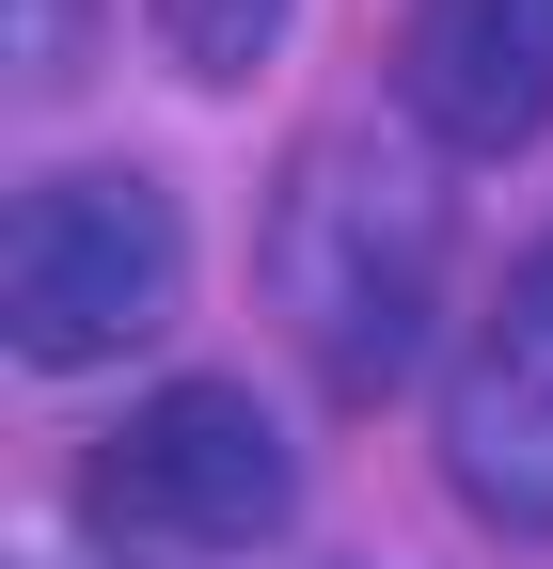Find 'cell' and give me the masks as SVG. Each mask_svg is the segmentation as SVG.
I'll return each mask as SVG.
<instances>
[{
    "label": "cell",
    "instance_id": "obj_3",
    "mask_svg": "<svg viewBox=\"0 0 553 569\" xmlns=\"http://www.w3.org/2000/svg\"><path fill=\"white\" fill-rule=\"evenodd\" d=\"M174 190L127 174V159H63L17 190V222H0V332H17V365H111V348H143L174 317Z\"/></svg>",
    "mask_w": 553,
    "mask_h": 569
},
{
    "label": "cell",
    "instance_id": "obj_2",
    "mask_svg": "<svg viewBox=\"0 0 553 569\" xmlns=\"http://www.w3.org/2000/svg\"><path fill=\"white\" fill-rule=\"evenodd\" d=\"M80 522H95L111 553H143V569H159V553H174V569L269 553V538L301 522V443H285L269 396H238V380H159V396L80 459Z\"/></svg>",
    "mask_w": 553,
    "mask_h": 569
},
{
    "label": "cell",
    "instance_id": "obj_5",
    "mask_svg": "<svg viewBox=\"0 0 553 569\" xmlns=\"http://www.w3.org/2000/svg\"><path fill=\"white\" fill-rule=\"evenodd\" d=\"M395 111L443 159H522L553 127V0H411L395 17Z\"/></svg>",
    "mask_w": 553,
    "mask_h": 569
},
{
    "label": "cell",
    "instance_id": "obj_6",
    "mask_svg": "<svg viewBox=\"0 0 553 569\" xmlns=\"http://www.w3.org/2000/svg\"><path fill=\"white\" fill-rule=\"evenodd\" d=\"M143 17H159V48L190 63L205 96H238V80L285 63V17H301V0H143Z\"/></svg>",
    "mask_w": 553,
    "mask_h": 569
},
{
    "label": "cell",
    "instance_id": "obj_4",
    "mask_svg": "<svg viewBox=\"0 0 553 569\" xmlns=\"http://www.w3.org/2000/svg\"><path fill=\"white\" fill-rule=\"evenodd\" d=\"M443 475L474 522L553 538V238L491 284V317L443 365Z\"/></svg>",
    "mask_w": 553,
    "mask_h": 569
},
{
    "label": "cell",
    "instance_id": "obj_1",
    "mask_svg": "<svg viewBox=\"0 0 553 569\" xmlns=\"http://www.w3.org/2000/svg\"><path fill=\"white\" fill-rule=\"evenodd\" d=\"M443 301V190L411 142L380 127H332L301 142V174L269 190V317L332 396H395L411 348H428Z\"/></svg>",
    "mask_w": 553,
    "mask_h": 569
},
{
    "label": "cell",
    "instance_id": "obj_7",
    "mask_svg": "<svg viewBox=\"0 0 553 569\" xmlns=\"http://www.w3.org/2000/svg\"><path fill=\"white\" fill-rule=\"evenodd\" d=\"M80 48H95V0H0V63L17 80H80Z\"/></svg>",
    "mask_w": 553,
    "mask_h": 569
}]
</instances>
